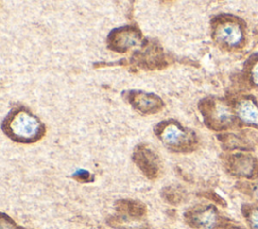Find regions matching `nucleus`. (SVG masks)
<instances>
[{
  "label": "nucleus",
  "instance_id": "nucleus-3",
  "mask_svg": "<svg viewBox=\"0 0 258 229\" xmlns=\"http://www.w3.org/2000/svg\"><path fill=\"white\" fill-rule=\"evenodd\" d=\"M199 110L205 124L214 130H223L234 123V116L229 106L214 97H206L199 102Z\"/></svg>",
  "mask_w": 258,
  "mask_h": 229
},
{
  "label": "nucleus",
  "instance_id": "nucleus-11",
  "mask_svg": "<svg viewBox=\"0 0 258 229\" xmlns=\"http://www.w3.org/2000/svg\"><path fill=\"white\" fill-rule=\"evenodd\" d=\"M161 196L172 205L180 204L185 198V193L178 187H166L161 192Z\"/></svg>",
  "mask_w": 258,
  "mask_h": 229
},
{
  "label": "nucleus",
  "instance_id": "nucleus-8",
  "mask_svg": "<svg viewBox=\"0 0 258 229\" xmlns=\"http://www.w3.org/2000/svg\"><path fill=\"white\" fill-rule=\"evenodd\" d=\"M132 159L140 171L149 180H155L160 171V160L158 156L151 147L144 143L138 144L133 151Z\"/></svg>",
  "mask_w": 258,
  "mask_h": 229
},
{
  "label": "nucleus",
  "instance_id": "nucleus-1",
  "mask_svg": "<svg viewBox=\"0 0 258 229\" xmlns=\"http://www.w3.org/2000/svg\"><path fill=\"white\" fill-rule=\"evenodd\" d=\"M1 129L7 138L18 143H34L47 132L43 121L24 107L11 109L2 120Z\"/></svg>",
  "mask_w": 258,
  "mask_h": 229
},
{
  "label": "nucleus",
  "instance_id": "nucleus-14",
  "mask_svg": "<svg viewBox=\"0 0 258 229\" xmlns=\"http://www.w3.org/2000/svg\"><path fill=\"white\" fill-rule=\"evenodd\" d=\"M253 75H254V79L256 81V83L258 84V64H257V66L255 67V69L253 71Z\"/></svg>",
  "mask_w": 258,
  "mask_h": 229
},
{
  "label": "nucleus",
  "instance_id": "nucleus-4",
  "mask_svg": "<svg viewBox=\"0 0 258 229\" xmlns=\"http://www.w3.org/2000/svg\"><path fill=\"white\" fill-rule=\"evenodd\" d=\"M212 36L217 44L232 48L240 44L242 32L232 17L219 16L212 20Z\"/></svg>",
  "mask_w": 258,
  "mask_h": 229
},
{
  "label": "nucleus",
  "instance_id": "nucleus-5",
  "mask_svg": "<svg viewBox=\"0 0 258 229\" xmlns=\"http://www.w3.org/2000/svg\"><path fill=\"white\" fill-rule=\"evenodd\" d=\"M142 33L134 25H124L112 30L107 36V47L109 50L124 53L131 48L143 44Z\"/></svg>",
  "mask_w": 258,
  "mask_h": 229
},
{
  "label": "nucleus",
  "instance_id": "nucleus-2",
  "mask_svg": "<svg viewBox=\"0 0 258 229\" xmlns=\"http://www.w3.org/2000/svg\"><path fill=\"white\" fill-rule=\"evenodd\" d=\"M155 133L172 152L189 153L195 151L199 144L196 132L175 119L160 121L155 127Z\"/></svg>",
  "mask_w": 258,
  "mask_h": 229
},
{
  "label": "nucleus",
  "instance_id": "nucleus-6",
  "mask_svg": "<svg viewBox=\"0 0 258 229\" xmlns=\"http://www.w3.org/2000/svg\"><path fill=\"white\" fill-rule=\"evenodd\" d=\"M131 63L140 69L148 71L161 70L168 67V62L162 49L159 45H155L149 40H145L142 44V49L133 53Z\"/></svg>",
  "mask_w": 258,
  "mask_h": 229
},
{
  "label": "nucleus",
  "instance_id": "nucleus-10",
  "mask_svg": "<svg viewBox=\"0 0 258 229\" xmlns=\"http://www.w3.org/2000/svg\"><path fill=\"white\" fill-rule=\"evenodd\" d=\"M237 112L240 118L248 123H258V109L251 101H242L238 105Z\"/></svg>",
  "mask_w": 258,
  "mask_h": 229
},
{
  "label": "nucleus",
  "instance_id": "nucleus-13",
  "mask_svg": "<svg viewBox=\"0 0 258 229\" xmlns=\"http://www.w3.org/2000/svg\"><path fill=\"white\" fill-rule=\"evenodd\" d=\"M0 229H23L16 224L5 214L1 215V221H0Z\"/></svg>",
  "mask_w": 258,
  "mask_h": 229
},
{
  "label": "nucleus",
  "instance_id": "nucleus-7",
  "mask_svg": "<svg viewBox=\"0 0 258 229\" xmlns=\"http://www.w3.org/2000/svg\"><path fill=\"white\" fill-rule=\"evenodd\" d=\"M123 99L132 108L143 115H153L160 112L165 107V102L155 93L141 90H127L122 93Z\"/></svg>",
  "mask_w": 258,
  "mask_h": 229
},
{
  "label": "nucleus",
  "instance_id": "nucleus-12",
  "mask_svg": "<svg viewBox=\"0 0 258 229\" xmlns=\"http://www.w3.org/2000/svg\"><path fill=\"white\" fill-rule=\"evenodd\" d=\"M73 178L79 182H82V183H88V182L94 181L93 175L91 173H89L88 171H85V170H79L76 173H74Z\"/></svg>",
  "mask_w": 258,
  "mask_h": 229
},
{
  "label": "nucleus",
  "instance_id": "nucleus-9",
  "mask_svg": "<svg viewBox=\"0 0 258 229\" xmlns=\"http://www.w3.org/2000/svg\"><path fill=\"white\" fill-rule=\"evenodd\" d=\"M116 211L121 214L123 218L138 220L145 216L146 206L141 203L140 201L130 200V199H122L118 200L115 203Z\"/></svg>",
  "mask_w": 258,
  "mask_h": 229
}]
</instances>
